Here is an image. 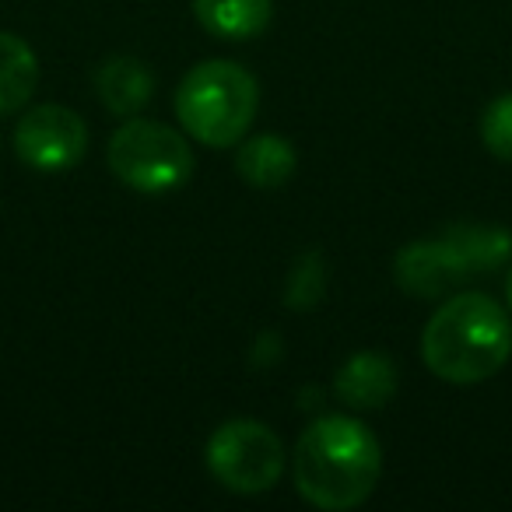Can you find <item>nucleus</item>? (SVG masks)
<instances>
[{
    "label": "nucleus",
    "mask_w": 512,
    "mask_h": 512,
    "mask_svg": "<svg viewBox=\"0 0 512 512\" xmlns=\"http://www.w3.org/2000/svg\"><path fill=\"white\" fill-rule=\"evenodd\" d=\"M193 15L211 36L242 43L271 25L274 0H193Z\"/></svg>",
    "instance_id": "obj_11"
},
{
    "label": "nucleus",
    "mask_w": 512,
    "mask_h": 512,
    "mask_svg": "<svg viewBox=\"0 0 512 512\" xmlns=\"http://www.w3.org/2000/svg\"><path fill=\"white\" fill-rule=\"evenodd\" d=\"M39 85V57L22 36L0 32V116L29 106Z\"/></svg>",
    "instance_id": "obj_12"
},
{
    "label": "nucleus",
    "mask_w": 512,
    "mask_h": 512,
    "mask_svg": "<svg viewBox=\"0 0 512 512\" xmlns=\"http://www.w3.org/2000/svg\"><path fill=\"white\" fill-rule=\"evenodd\" d=\"M299 169V155H295L292 141L278 134H256L239 141V155H235V172L242 183L256 186V190H278Z\"/></svg>",
    "instance_id": "obj_10"
},
{
    "label": "nucleus",
    "mask_w": 512,
    "mask_h": 512,
    "mask_svg": "<svg viewBox=\"0 0 512 512\" xmlns=\"http://www.w3.org/2000/svg\"><path fill=\"white\" fill-rule=\"evenodd\" d=\"M295 488L323 512L358 509L383 474L379 439L358 418L330 414L299 435L292 456Z\"/></svg>",
    "instance_id": "obj_1"
},
{
    "label": "nucleus",
    "mask_w": 512,
    "mask_h": 512,
    "mask_svg": "<svg viewBox=\"0 0 512 512\" xmlns=\"http://www.w3.org/2000/svg\"><path fill=\"white\" fill-rule=\"evenodd\" d=\"M393 278L414 299H442L446 292H453L456 285L470 278V271L463 267L460 253L453 249V242L442 239H418L407 242L397 256H393Z\"/></svg>",
    "instance_id": "obj_7"
},
{
    "label": "nucleus",
    "mask_w": 512,
    "mask_h": 512,
    "mask_svg": "<svg viewBox=\"0 0 512 512\" xmlns=\"http://www.w3.org/2000/svg\"><path fill=\"white\" fill-rule=\"evenodd\" d=\"M505 299H509V309H512V271H509V281H505Z\"/></svg>",
    "instance_id": "obj_15"
},
{
    "label": "nucleus",
    "mask_w": 512,
    "mask_h": 512,
    "mask_svg": "<svg viewBox=\"0 0 512 512\" xmlns=\"http://www.w3.org/2000/svg\"><path fill=\"white\" fill-rule=\"evenodd\" d=\"M88 123L74 109L43 102L15 127V155L36 172H67L85 158Z\"/></svg>",
    "instance_id": "obj_6"
},
{
    "label": "nucleus",
    "mask_w": 512,
    "mask_h": 512,
    "mask_svg": "<svg viewBox=\"0 0 512 512\" xmlns=\"http://www.w3.org/2000/svg\"><path fill=\"white\" fill-rule=\"evenodd\" d=\"M421 358L442 383H484L512 358L509 313L484 292L453 295L421 330Z\"/></svg>",
    "instance_id": "obj_2"
},
{
    "label": "nucleus",
    "mask_w": 512,
    "mask_h": 512,
    "mask_svg": "<svg viewBox=\"0 0 512 512\" xmlns=\"http://www.w3.org/2000/svg\"><path fill=\"white\" fill-rule=\"evenodd\" d=\"M109 169L123 186L137 193L179 190L193 176V148L179 130L155 120L127 116L123 127L109 137Z\"/></svg>",
    "instance_id": "obj_4"
},
{
    "label": "nucleus",
    "mask_w": 512,
    "mask_h": 512,
    "mask_svg": "<svg viewBox=\"0 0 512 512\" xmlns=\"http://www.w3.org/2000/svg\"><path fill=\"white\" fill-rule=\"evenodd\" d=\"M95 92L116 116H137L155 95V74L137 57H109L95 71Z\"/></svg>",
    "instance_id": "obj_9"
},
{
    "label": "nucleus",
    "mask_w": 512,
    "mask_h": 512,
    "mask_svg": "<svg viewBox=\"0 0 512 512\" xmlns=\"http://www.w3.org/2000/svg\"><path fill=\"white\" fill-rule=\"evenodd\" d=\"M481 141L502 162H512V92L498 95L481 116Z\"/></svg>",
    "instance_id": "obj_14"
},
{
    "label": "nucleus",
    "mask_w": 512,
    "mask_h": 512,
    "mask_svg": "<svg viewBox=\"0 0 512 512\" xmlns=\"http://www.w3.org/2000/svg\"><path fill=\"white\" fill-rule=\"evenodd\" d=\"M207 470L235 495H260L281 481L285 442L264 421H225L207 439Z\"/></svg>",
    "instance_id": "obj_5"
},
{
    "label": "nucleus",
    "mask_w": 512,
    "mask_h": 512,
    "mask_svg": "<svg viewBox=\"0 0 512 512\" xmlns=\"http://www.w3.org/2000/svg\"><path fill=\"white\" fill-rule=\"evenodd\" d=\"M334 390L355 411L383 407L397 390V365L386 355H379V351H358L341 365Z\"/></svg>",
    "instance_id": "obj_8"
},
{
    "label": "nucleus",
    "mask_w": 512,
    "mask_h": 512,
    "mask_svg": "<svg viewBox=\"0 0 512 512\" xmlns=\"http://www.w3.org/2000/svg\"><path fill=\"white\" fill-rule=\"evenodd\" d=\"M260 109V85L232 60L190 67L176 88V120L204 148H232L249 134Z\"/></svg>",
    "instance_id": "obj_3"
},
{
    "label": "nucleus",
    "mask_w": 512,
    "mask_h": 512,
    "mask_svg": "<svg viewBox=\"0 0 512 512\" xmlns=\"http://www.w3.org/2000/svg\"><path fill=\"white\" fill-rule=\"evenodd\" d=\"M470 274L495 271L512 256V235L502 225H453L446 232Z\"/></svg>",
    "instance_id": "obj_13"
}]
</instances>
